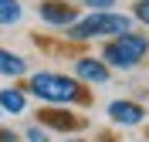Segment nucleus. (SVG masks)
Instances as JSON below:
<instances>
[{
	"label": "nucleus",
	"mask_w": 149,
	"mask_h": 142,
	"mask_svg": "<svg viewBox=\"0 0 149 142\" xmlns=\"http://www.w3.org/2000/svg\"><path fill=\"white\" fill-rule=\"evenodd\" d=\"M27 95L41 98V102H51V105H78V102H88V91L78 78H68L61 71H34L27 78Z\"/></svg>",
	"instance_id": "f257e3e1"
},
{
	"label": "nucleus",
	"mask_w": 149,
	"mask_h": 142,
	"mask_svg": "<svg viewBox=\"0 0 149 142\" xmlns=\"http://www.w3.org/2000/svg\"><path fill=\"white\" fill-rule=\"evenodd\" d=\"M136 20L129 14H122V10H92V14H85L78 17L68 27V37L71 41H95V37H119L125 30H132Z\"/></svg>",
	"instance_id": "f03ea898"
},
{
	"label": "nucleus",
	"mask_w": 149,
	"mask_h": 142,
	"mask_svg": "<svg viewBox=\"0 0 149 142\" xmlns=\"http://www.w3.org/2000/svg\"><path fill=\"white\" fill-rule=\"evenodd\" d=\"M98 57H102L109 68H115V71H132V68H139L149 57V37L142 30H125L119 37L105 41V47H102Z\"/></svg>",
	"instance_id": "7ed1b4c3"
},
{
	"label": "nucleus",
	"mask_w": 149,
	"mask_h": 142,
	"mask_svg": "<svg viewBox=\"0 0 149 142\" xmlns=\"http://www.w3.org/2000/svg\"><path fill=\"white\" fill-rule=\"evenodd\" d=\"M37 17L44 20L47 27L68 30L74 20H78V7L68 3V0H41V3H37Z\"/></svg>",
	"instance_id": "20e7f679"
},
{
	"label": "nucleus",
	"mask_w": 149,
	"mask_h": 142,
	"mask_svg": "<svg viewBox=\"0 0 149 142\" xmlns=\"http://www.w3.org/2000/svg\"><path fill=\"white\" fill-rule=\"evenodd\" d=\"M74 78L85 81V85H109L112 78V68L105 64L102 57H74Z\"/></svg>",
	"instance_id": "39448f33"
},
{
	"label": "nucleus",
	"mask_w": 149,
	"mask_h": 142,
	"mask_svg": "<svg viewBox=\"0 0 149 142\" xmlns=\"http://www.w3.org/2000/svg\"><path fill=\"white\" fill-rule=\"evenodd\" d=\"M109 118L119 125H139L146 118V108L139 102H129V98H115V102H109Z\"/></svg>",
	"instance_id": "423d86ee"
},
{
	"label": "nucleus",
	"mask_w": 149,
	"mask_h": 142,
	"mask_svg": "<svg viewBox=\"0 0 149 142\" xmlns=\"http://www.w3.org/2000/svg\"><path fill=\"white\" fill-rule=\"evenodd\" d=\"M0 112H7V115H24V112H27V91L17 88V85L0 88Z\"/></svg>",
	"instance_id": "0eeeda50"
},
{
	"label": "nucleus",
	"mask_w": 149,
	"mask_h": 142,
	"mask_svg": "<svg viewBox=\"0 0 149 142\" xmlns=\"http://www.w3.org/2000/svg\"><path fill=\"white\" fill-rule=\"evenodd\" d=\"M0 75L3 78H24L27 75V57H20L10 47H0Z\"/></svg>",
	"instance_id": "6e6552de"
},
{
	"label": "nucleus",
	"mask_w": 149,
	"mask_h": 142,
	"mask_svg": "<svg viewBox=\"0 0 149 142\" xmlns=\"http://www.w3.org/2000/svg\"><path fill=\"white\" fill-rule=\"evenodd\" d=\"M41 125H47V129H61V132H74L78 129V118L74 115H68V112H58V108H44L41 112Z\"/></svg>",
	"instance_id": "1a4fd4ad"
},
{
	"label": "nucleus",
	"mask_w": 149,
	"mask_h": 142,
	"mask_svg": "<svg viewBox=\"0 0 149 142\" xmlns=\"http://www.w3.org/2000/svg\"><path fill=\"white\" fill-rule=\"evenodd\" d=\"M24 17V3L20 0H0V27H14Z\"/></svg>",
	"instance_id": "9d476101"
},
{
	"label": "nucleus",
	"mask_w": 149,
	"mask_h": 142,
	"mask_svg": "<svg viewBox=\"0 0 149 142\" xmlns=\"http://www.w3.org/2000/svg\"><path fill=\"white\" fill-rule=\"evenodd\" d=\"M129 17L136 20V24H142V27H149V0H136L129 10Z\"/></svg>",
	"instance_id": "9b49d317"
},
{
	"label": "nucleus",
	"mask_w": 149,
	"mask_h": 142,
	"mask_svg": "<svg viewBox=\"0 0 149 142\" xmlns=\"http://www.w3.org/2000/svg\"><path fill=\"white\" fill-rule=\"evenodd\" d=\"M81 7H88V10H115V3L119 0H78Z\"/></svg>",
	"instance_id": "f8f14e48"
},
{
	"label": "nucleus",
	"mask_w": 149,
	"mask_h": 142,
	"mask_svg": "<svg viewBox=\"0 0 149 142\" xmlns=\"http://www.w3.org/2000/svg\"><path fill=\"white\" fill-rule=\"evenodd\" d=\"M24 139H27V142H51L47 132H44V125H31L27 132H24Z\"/></svg>",
	"instance_id": "ddd939ff"
},
{
	"label": "nucleus",
	"mask_w": 149,
	"mask_h": 142,
	"mask_svg": "<svg viewBox=\"0 0 149 142\" xmlns=\"http://www.w3.org/2000/svg\"><path fill=\"white\" fill-rule=\"evenodd\" d=\"M0 142H20L17 132H10V129H0Z\"/></svg>",
	"instance_id": "4468645a"
},
{
	"label": "nucleus",
	"mask_w": 149,
	"mask_h": 142,
	"mask_svg": "<svg viewBox=\"0 0 149 142\" xmlns=\"http://www.w3.org/2000/svg\"><path fill=\"white\" fill-rule=\"evenodd\" d=\"M68 142H85V139H68Z\"/></svg>",
	"instance_id": "2eb2a0df"
},
{
	"label": "nucleus",
	"mask_w": 149,
	"mask_h": 142,
	"mask_svg": "<svg viewBox=\"0 0 149 142\" xmlns=\"http://www.w3.org/2000/svg\"><path fill=\"white\" fill-rule=\"evenodd\" d=\"M0 115H3V112H0Z\"/></svg>",
	"instance_id": "dca6fc26"
}]
</instances>
